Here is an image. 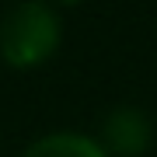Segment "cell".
<instances>
[{"label":"cell","mask_w":157,"mask_h":157,"mask_svg":"<svg viewBox=\"0 0 157 157\" xmlns=\"http://www.w3.org/2000/svg\"><path fill=\"white\" fill-rule=\"evenodd\" d=\"M63 42L59 11L49 0H21L0 17V59L14 70L42 67Z\"/></svg>","instance_id":"cell-1"},{"label":"cell","mask_w":157,"mask_h":157,"mask_svg":"<svg viewBox=\"0 0 157 157\" xmlns=\"http://www.w3.org/2000/svg\"><path fill=\"white\" fill-rule=\"evenodd\" d=\"M52 7H73V4H84V0H49Z\"/></svg>","instance_id":"cell-4"},{"label":"cell","mask_w":157,"mask_h":157,"mask_svg":"<svg viewBox=\"0 0 157 157\" xmlns=\"http://www.w3.org/2000/svg\"><path fill=\"white\" fill-rule=\"evenodd\" d=\"M98 140L108 150V157H140L154 143V122H150V115L143 108L119 105L101 119Z\"/></svg>","instance_id":"cell-2"},{"label":"cell","mask_w":157,"mask_h":157,"mask_svg":"<svg viewBox=\"0 0 157 157\" xmlns=\"http://www.w3.org/2000/svg\"><path fill=\"white\" fill-rule=\"evenodd\" d=\"M21 157H108V150L101 147L98 136H84L77 129H56L28 143Z\"/></svg>","instance_id":"cell-3"}]
</instances>
